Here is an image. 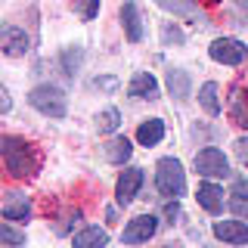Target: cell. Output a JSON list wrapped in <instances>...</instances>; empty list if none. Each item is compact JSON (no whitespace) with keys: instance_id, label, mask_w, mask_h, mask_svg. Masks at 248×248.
I'll list each match as a JSON object with an SVG mask.
<instances>
[{"instance_id":"6da1fadb","label":"cell","mask_w":248,"mask_h":248,"mask_svg":"<svg viewBox=\"0 0 248 248\" xmlns=\"http://www.w3.org/2000/svg\"><path fill=\"white\" fill-rule=\"evenodd\" d=\"M0 155H3V165H6V174L10 177H34L41 170V152H37L34 143L22 137H13V134H3L0 137Z\"/></svg>"},{"instance_id":"7a4b0ae2","label":"cell","mask_w":248,"mask_h":248,"mask_svg":"<svg viewBox=\"0 0 248 248\" xmlns=\"http://www.w3.org/2000/svg\"><path fill=\"white\" fill-rule=\"evenodd\" d=\"M28 106L37 108L46 118H65V112H68L65 93L59 87H53V84H37L34 90H28Z\"/></svg>"},{"instance_id":"3957f363","label":"cell","mask_w":248,"mask_h":248,"mask_svg":"<svg viewBox=\"0 0 248 248\" xmlns=\"http://www.w3.org/2000/svg\"><path fill=\"white\" fill-rule=\"evenodd\" d=\"M155 186H158V192H161V196H168V199L183 196V189H186V174H183L180 158L168 155V158H161L158 165H155Z\"/></svg>"},{"instance_id":"277c9868","label":"cell","mask_w":248,"mask_h":248,"mask_svg":"<svg viewBox=\"0 0 248 248\" xmlns=\"http://www.w3.org/2000/svg\"><path fill=\"white\" fill-rule=\"evenodd\" d=\"M208 56L220 62V65H242L248 59V46L242 41H236V37H217L208 46Z\"/></svg>"},{"instance_id":"5b68a950","label":"cell","mask_w":248,"mask_h":248,"mask_svg":"<svg viewBox=\"0 0 248 248\" xmlns=\"http://www.w3.org/2000/svg\"><path fill=\"white\" fill-rule=\"evenodd\" d=\"M196 170L202 177H208V180H220V177H230V161L220 149L208 146V149H202L196 155Z\"/></svg>"},{"instance_id":"8992f818","label":"cell","mask_w":248,"mask_h":248,"mask_svg":"<svg viewBox=\"0 0 248 248\" xmlns=\"http://www.w3.org/2000/svg\"><path fill=\"white\" fill-rule=\"evenodd\" d=\"M155 232H158V217L155 214H140L130 223H124L121 242L124 245H143V242H149Z\"/></svg>"},{"instance_id":"52a82bcc","label":"cell","mask_w":248,"mask_h":248,"mask_svg":"<svg viewBox=\"0 0 248 248\" xmlns=\"http://www.w3.org/2000/svg\"><path fill=\"white\" fill-rule=\"evenodd\" d=\"M140 186H143V170L124 168V174L118 177V183H115V202H118V205H130V202L137 199Z\"/></svg>"},{"instance_id":"ba28073f","label":"cell","mask_w":248,"mask_h":248,"mask_svg":"<svg viewBox=\"0 0 248 248\" xmlns=\"http://www.w3.org/2000/svg\"><path fill=\"white\" fill-rule=\"evenodd\" d=\"M28 34H25V28H19V25H3V31H0V50L6 53V56H25L28 53Z\"/></svg>"},{"instance_id":"9c48e42d","label":"cell","mask_w":248,"mask_h":248,"mask_svg":"<svg viewBox=\"0 0 248 248\" xmlns=\"http://www.w3.org/2000/svg\"><path fill=\"white\" fill-rule=\"evenodd\" d=\"M211 232L220 242H230V245H248V223L245 220H217Z\"/></svg>"},{"instance_id":"30bf717a","label":"cell","mask_w":248,"mask_h":248,"mask_svg":"<svg viewBox=\"0 0 248 248\" xmlns=\"http://www.w3.org/2000/svg\"><path fill=\"white\" fill-rule=\"evenodd\" d=\"M121 25H124V37L130 44H140L143 41V16H140V6L134 0H124L121 6Z\"/></svg>"},{"instance_id":"8fae6325","label":"cell","mask_w":248,"mask_h":248,"mask_svg":"<svg viewBox=\"0 0 248 248\" xmlns=\"http://www.w3.org/2000/svg\"><path fill=\"white\" fill-rule=\"evenodd\" d=\"M196 199H199V205L205 208L208 214H220V211H223V186H217V183H211V180H202V183H199Z\"/></svg>"},{"instance_id":"7c38bea8","label":"cell","mask_w":248,"mask_h":248,"mask_svg":"<svg viewBox=\"0 0 248 248\" xmlns=\"http://www.w3.org/2000/svg\"><path fill=\"white\" fill-rule=\"evenodd\" d=\"M127 96H134V99H158V81H155V75H146V72L134 75L130 84H127Z\"/></svg>"},{"instance_id":"4fadbf2b","label":"cell","mask_w":248,"mask_h":248,"mask_svg":"<svg viewBox=\"0 0 248 248\" xmlns=\"http://www.w3.org/2000/svg\"><path fill=\"white\" fill-rule=\"evenodd\" d=\"M230 118L236 127L248 130V90L245 87H232L230 90Z\"/></svg>"},{"instance_id":"5bb4252c","label":"cell","mask_w":248,"mask_h":248,"mask_svg":"<svg viewBox=\"0 0 248 248\" xmlns=\"http://www.w3.org/2000/svg\"><path fill=\"white\" fill-rule=\"evenodd\" d=\"M75 248H106L108 245V232L103 227H84L72 236Z\"/></svg>"},{"instance_id":"9a60e30c","label":"cell","mask_w":248,"mask_h":248,"mask_svg":"<svg viewBox=\"0 0 248 248\" xmlns=\"http://www.w3.org/2000/svg\"><path fill=\"white\" fill-rule=\"evenodd\" d=\"M3 217L6 220H28L31 217V199L22 192H10L3 202Z\"/></svg>"},{"instance_id":"2e32d148","label":"cell","mask_w":248,"mask_h":248,"mask_svg":"<svg viewBox=\"0 0 248 248\" xmlns=\"http://www.w3.org/2000/svg\"><path fill=\"white\" fill-rule=\"evenodd\" d=\"M161 140H165V121L161 118H149L137 127V143L146 146V149H149V146H158Z\"/></svg>"},{"instance_id":"e0dca14e","label":"cell","mask_w":248,"mask_h":248,"mask_svg":"<svg viewBox=\"0 0 248 248\" xmlns=\"http://www.w3.org/2000/svg\"><path fill=\"white\" fill-rule=\"evenodd\" d=\"M130 152H134V149H130L127 137H115V140L106 143V161H108V165H127Z\"/></svg>"},{"instance_id":"ac0fdd59","label":"cell","mask_w":248,"mask_h":248,"mask_svg":"<svg viewBox=\"0 0 248 248\" xmlns=\"http://www.w3.org/2000/svg\"><path fill=\"white\" fill-rule=\"evenodd\" d=\"M189 90H192L189 75H186L183 68H170V72H168V93H170V96H174V99H186Z\"/></svg>"},{"instance_id":"d6986e66","label":"cell","mask_w":248,"mask_h":248,"mask_svg":"<svg viewBox=\"0 0 248 248\" xmlns=\"http://www.w3.org/2000/svg\"><path fill=\"white\" fill-rule=\"evenodd\" d=\"M199 106L205 108L211 118H217V115L223 112L220 99H217V84H214V81H205V84H202V90H199Z\"/></svg>"},{"instance_id":"ffe728a7","label":"cell","mask_w":248,"mask_h":248,"mask_svg":"<svg viewBox=\"0 0 248 248\" xmlns=\"http://www.w3.org/2000/svg\"><path fill=\"white\" fill-rule=\"evenodd\" d=\"M59 62H62V72H65L68 78H75L78 68H81V62H84V50H81V46H65L62 56H59Z\"/></svg>"},{"instance_id":"44dd1931","label":"cell","mask_w":248,"mask_h":248,"mask_svg":"<svg viewBox=\"0 0 248 248\" xmlns=\"http://www.w3.org/2000/svg\"><path fill=\"white\" fill-rule=\"evenodd\" d=\"M118 127H121V112L118 108L108 106V108H103V112L96 115V130L99 134H115Z\"/></svg>"},{"instance_id":"7402d4cb","label":"cell","mask_w":248,"mask_h":248,"mask_svg":"<svg viewBox=\"0 0 248 248\" xmlns=\"http://www.w3.org/2000/svg\"><path fill=\"white\" fill-rule=\"evenodd\" d=\"M0 242L6 248H19V245H25V232L16 230L13 223H0Z\"/></svg>"},{"instance_id":"603a6c76","label":"cell","mask_w":248,"mask_h":248,"mask_svg":"<svg viewBox=\"0 0 248 248\" xmlns=\"http://www.w3.org/2000/svg\"><path fill=\"white\" fill-rule=\"evenodd\" d=\"M99 6H103V0H72V10L81 16L84 22L96 19V16H99Z\"/></svg>"},{"instance_id":"cb8c5ba5","label":"cell","mask_w":248,"mask_h":248,"mask_svg":"<svg viewBox=\"0 0 248 248\" xmlns=\"http://www.w3.org/2000/svg\"><path fill=\"white\" fill-rule=\"evenodd\" d=\"M158 6L161 10H168V13H177V16H196V3H189V0H158Z\"/></svg>"},{"instance_id":"d4e9b609","label":"cell","mask_w":248,"mask_h":248,"mask_svg":"<svg viewBox=\"0 0 248 248\" xmlns=\"http://www.w3.org/2000/svg\"><path fill=\"white\" fill-rule=\"evenodd\" d=\"M227 205H230V211L236 214L239 220H245V223H248V199H242V196H230Z\"/></svg>"},{"instance_id":"484cf974","label":"cell","mask_w":248,"mask_h":248,"mask_svg":"<svg viewBox=\"0 0 248 248\" xmlns=\"http://www.w3.org/2000/svg\"><path fill=\"white\" fill-rule=\"evenodd\" d=\"M161 41H165V44H183L186 34L177 25H165V28H161Z\"/></svg>"},{"instance_id":"4316f807","label":"cell","mask_w":248,"mask_h":248,"mask_svg":"<svg viewBox=\"0 0 248 248\" xmlns=\"http://www.w3.org/2000/svg\"><path fill=\"white\" fill-rule=\"evenodd\" d=\"M232 152H236L239 165H242V168H248V137H239L236 143H232Z\"/></svg>"},{"instance_id":"83f0119b","label":"cell","mask_w":248,"mask_h":248,"mask_svg":"<svg viewBox=\"0 0 248 248\" xmlns=\"http://www.w3.org/2000/svg\"><path fill=\"white\" fill-rule=\"evenodd\" d=\"M232 196H242V199H248V177H242V180H236V183H232Z\"/></svg>"},{"instance_id":"f1b7e54d","label":"cell","mask_w":248,"mask_h":248,"mask_svg":"<svg viewBox=\"0 0 248 248\" xmlns=\"http://www.w3.org/2000/svg\"><path fill=\"white\" fill-rule=\"evenodd\" d=\"M177 214H180V205H177V199H174V202L165 205V217H168V220H177Z\"/></svg>"},{"instance_id":"f546056e","label":"cell","mask_w":248,"mask_h":248,"mask_svg":"<svg viewBox=\"0 0 248 248\" xmlns=\"http://www.w3.org/2000/svg\"><path fill=\"white\" fill-rule=\"evenodd\" d=\"M10 106H13V103H10V93H6V90H0V112L6 115V112H10Z\"/></svg>"},{"instance_id":"4dcf8cb0","label":"cell","mask_w":248,"mask_h":248,"mask_svg":"<svg viewBox=\"0 0 248 248\" xmlns=\"http://www.w3.org/2000/svg\"><path fill=\"white\" fill-rule=\"evenodd\" d=\"M236 3H239V6H242V10H248V0H236Z\"/></svg>"},{"instance_id":"1f68e13d","label":"cell","mask_w":248,"mask_h":248,"mask_svg":"<svg viewBox=\"0 0 248 248\" xmlns=\"http://www.w3.org/2000/svg\"><path fill=\"white\" fill-rule=\"evenodd\" d=\"M161 248H183V245H177V242H170V245H161Z\"/></svg>"},{"instance_id":"d6a6232c","label":"cell","mask_w":248,"mask_h":248,"mask_svg":"<svg viewBox=\"0 0 248 248\" xmlns=\"http://www.w3.org/2000/svg\"><path fill=\"white\" fill-rule=\"evenodd\" d=\"M202 248H211V245H202Z\"/></svg>"}]
</instances>
